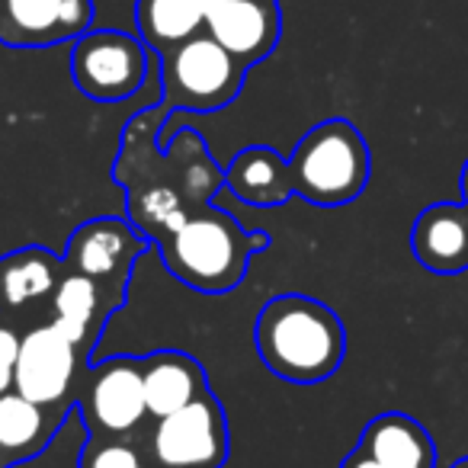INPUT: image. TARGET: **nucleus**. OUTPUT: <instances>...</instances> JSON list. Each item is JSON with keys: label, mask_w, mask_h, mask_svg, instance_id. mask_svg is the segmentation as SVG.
I'll use <instances>...</instances> for the list:
<instances>
[{"label": "nucleus", "mask_w": 468, "mask_h": 468, "mask_svg": "<svg viewBox=\"0 0 468 468\" xmlns=\"http://www.w3.org/2000/svg\"><path fill=\"white\" fill-rule=\"evenodd\" d=\"M254 344L270 376L292 385L327 382L337 376L346 356V331L340 314L302 292H282L261 308Z\"/></svg>", "instance_id": "nucleus-2"}, {"label": "nucleus", "mask_w": 468, "mask_h": 468, "mask_svg": "<svg viewBox=\"0 0 468 468\" xmlns=\"http://www.w3.org/2000/svg\"><path fill=\"white\" fill-rule=\"evenodd\" d=\"M23 344V324L0 314V395L14 391V369Z\"/></svg>", "instance_id": "nucleus-22"}, {"label": "nucleus", "mask_w": 468, "mask_h": 468, "mask_svg": "<svg viewBox=\"0 0 468 468\" xmlns=\"http://www.w3.org/2000/svg\"><path fill=\"white\" fill-rule=\"evenodd\" d=\"M65 257L39 244H27L0 257V314L23 324V314H48L55 292L65 280Z\"/></svg>", "instance_id": "nucleus-13"}, {"label": "nucleus", "mask_w": 468, "mask_h": 468, "mask_svg": "<svg viewBox=\"0 0 468 468\" xmlns=\"http://www.w3.org/2000/svg\"><path fill=\"white\" fill-rule=\"evenodd\" d=\"M151 52L138 36L122 29H87L74 39L71 80L93 103H122L144 87Z\"/></svg>", "instance_id": "nucleus-7"}, {"label": "nucleus", "mask_w": 468, "mask_h": 468, "mask_svg": "<svg viewBox=\"0 0 468 468\" xmlns=\"http://www.w3.org/2000/svg\"><path fill=\"white\" fill-rule=\"evenodd\" d=\"M93 29V0H0V46L52 48Z\"/></svg>", "instance_id": "nucleus-11"}, {"label": "nucleus", "mask_w": 468, "mask_h": 468, "mask_svg": "<svg viewBox=\"0 0 468 468\" xmlns=\"http://www.w3.org/2000/svg\"><path fill=\"white\" fill-rule=\"evenodd\" d=\"M369 174V144L350 119H324L312 125L286 157L289 196H299L321 208L359 199Z\"/></svg>", "instance_id": "nucleus-4"}, {"label": "nucleus", "mask_w": 468, "mask_h": 468, "mask_svg": "<svg viewBox=\"0 0 468 468\" xmlns=\"http://www.w3.org/2000/svg\"><path fill=\"white\" fill-rule=\"evenodd\" d=\"M410 250L430 273L452 276L468 270V206L436 202L417 215L410 228Z\"/></svg>", "instance_id": "nucleus-15"}, {"label": "nucleus", "mask_w": 468, "mask_h": 468, "mask_svg": "<svg viewBox=\"0 0 468 468\" xmlns=\"http://www.w3.org/2000/svg\"><path fill=\"white\" fill-rule=\"evenodd\" d=\"M359 449L372 455L382 468H433L436 446L430 433L408 414H378L366 423Z\"/></svg>", "instance_id": "nucleus-18"}, {"label": "nucleus", "mask_w": 468, "mask_h": 468, "mask_svg": "<svg viewBox=\"0 0 468 468\" xmlns=\"http://www.w3.org/2000/svg\"><path fill=\"white\" fill-rule=\"evenodd\" d=\"M452 468H468V459H462V462H455Z\"/></svg>", "instance_id": "nucleus-25"}, {"label": "nucleus", "mask_w": 468, "mask_h": 468, "mask_svg": "<svg viewBox=\"0 0 468 468\" xmlns=\"http://www.w3.org/2000/svg\"><path fill=\"white\" fill-rule=\"evenodd\" d=\"M90 369V356L65 337L48 318L23 331L14 369V391L42 408L78 410V391Z\"/></svg>", "instance_id": "nucleus-6"}, {"label": "nucleus", "mask_w": 468, "mask_h": 468, "mask_svg": "<svg viewBox=\"0 0 468 468\" xmlns=\"http://www.w3.org/2000/svg\"><path fill=\"white\" fill-rule=\"evenodd\" d=\"M125 302H129L125 295L100 286L90 276H80L68 270L58 292H55L52 305H48L46 318L52 321L71 344H78V350L84 353V356H90L93 346L103 337L110 318Z\"/></svg>", "instance_id": "nucleus-14"}, {"label": "nucleus", "mask_w": 468, "mask_h": 468, "mask_svg": "<svg viewBox=\"0 0 468 468\" xmlns=\"http://www.w3.org/2000/svg\"><path fill=\"white\" fill-rule=\"evenodd\" d=\"M208 4L212 0H135L138 39L161 55L206 33Z\"/></svg>", "instance_id": "nucleus-20"}, {"label": "nucleus", "mask_w": 468, "mask_h": 468, "mask_svg": "<svg viewBox=\"0 0 468 468\" xmlns=\"http://www.w3.org/2000/svg\"><path fill=\"white\" fill-rule=\"evenodd\" d=\"M144 369V401H148V417H167L186 404L206 398L208 376L196 356L183 350H157L142 356Z\"/></svg>", "instance_id": "nucleus-17"}, {"label": "nucleus", "mask_w": 468, "mask_h": 468, "mask_svg": "<svg viewBox=\"0 0 468 468\" xmlns=\"http://www.w3.org/2000/svg\"><path fill=\"white\" fill-rule=\"evenodd\" d=\"M151 241L125 218H87L68 238L65 267L71 273L90 276L100 286L129 299V282L135 263L148 254Z\"/></svg>", "instance_id": "nucleus-10"}, {"label": "nucleus", "mask_w": 468, "mask_h": 468, "mask_svg": "<svg viewBox=\"0 0 468 468\" xmlns=\"http://www.w3.org/2000/svg\"><path fill=\"white\" fill-rule=\"evenodd\" d=\"M142 446L154 468H225L231 455L225 408L208 391L199 401L157 417Z\"/></svg>", "instance_id": "nucleus-8"}, {"label": "nucleus", "mask_w": 468, "mask_h": 468, "mask_svg": "<svg viewBox=\"0 0 468 468\" xmlns=\"http://www.w3.org/2000/svg\"><path fill=\"white\" fill-rule=\"evenodd\" d=\"M206 33L248 68L267 61L282 36L280 0H212Z\"/></svg>", "instance_id": "nucleus-12"}, {"label": "nucleus", "mask_w": 468, "mask_h": 468, "mask_svg": "<svg viewBox=\"0 0 468 468\" xmlns=\"http://www.w3.org/2000/svg\"><path fill=\"white\" fill-rule=\"evenodd\" d=\"M225 186L257 208H276L292 199L286 186V157L270 144H248L238 151L225 167Z\"/></svg>", "instance_id": "nucleus-19"}, {"label": "nucleus", "mask_w": 468, "mask_h": 468, "mask_svg": "<svg viewBox=\"0 0 468 468\" xmlns=\"http://www.w3.org/2000/svg\"><path fill=\"white\" fill-rule=\"evenodd\" d=\"M270 248L267 231H248L234 215L206 206L157 244L167 273L202 295H225L248 276L250 257Z\"/></svg>", "instance_id": "nucleus-3"}, {"label": "nucleus", "mask_w": 468, "mask_h": 468, "mask_svg": "<svg viewBox=\"0 0 468 468\" xmlns=\"http://www.w3.org/2000/svg\"><path fill=\"white\" fill-rule=\"evenodd\" d=\"M340 468H382V465H378V462L372 459V455L366 452V449H359V446H356L350 455H346L344 462H340Z\"/></svg>", "instance_id": "nucleus-23"}, {"label": "nucleus", "mask_w": 468, "mask_h": 468, "mask_svg": "<svg viewBox=\"0 0 468 468\" xmlns=\"http://www.w3.org/2000/svg\"><path fill=\"white\" fill-rule=\"evenodd\" d=\"M78 414L87 436L132 440L148 420L142 356H106L90 363L78 391Z\"/></svg>", "instance_id": "nucleus-9"}, {"label": "nucleus", "mask_w": 468, "mask_h": 468, "mask_svg": "<svg viewBox=\"0 0 468 468\" xmlns=\"http://www.w3.org/2000/svg\"><path fill=\"white\" fill-rule=\"evenodd\" d=\"M68 414L71 410L42 408L16 391L0 395V468H14L46 452Z\"/></svg>", "instance_id": "nucleus-16"}, {"label": "nucleus", "mask_w": 468, "mask_h": 468, "mask_svg": "<svg viewBox=\"0 0 468 468\" xmlns=\"http://www.w3.org/2000/svg\"><path fill=\"white\" fill-rule=\"evenodd\" d=\"M161 65V103L167 112H218L238 100L248 78V65L238 61L208 33H199L180 46L157 55Z\"/></svg>", "instance_id": "nucleus-5"}, {"label": "nucleus", "mask_w": 468, "mask_h": 468, "mask_svg": "<svg viewBox=\"0 0 468 468\" xmlns=\"http://www.w3.org/2000/svg\"><path fill=\"white\" fill-rule=\"evenodd\" d=\"M78 468H154L142 442L116 436H87Z\"/></svg>", "instance_id": "nucleus-21"}, {"label": "nucleus", "mask_w": 468, "mask_h": 468, "mask_svg": "<svg viewBox=\"0 0 468 468\" xmlns=\"http://www.w3.org/2000/svg\"><path fill=\"white\" fill-rule=\"evenodd\" d=\"M170 122L167 112L148 106L122 132L112 180L125 193L129 221L161 244L174 228L212 206L215 189L225 186V170L208 154L199 132L183 129L161 148V132Z\"/></svg>", "instance_id": "nucleus-1"}, {"label": "nucleus", "mask_w": 468, "mask_h": 468, "mask_svg": "<svg viewBox=\"0 0 468 468\" xmlns=\"http://www.w3.org/2000/svg\"><path fill=\"white\" fill-rule=\"evenodd\" d=\"M462 202L468 206V161H465V170H462Z\"/></svg>", "instance_id": "nucleus-24"}]
</instances>
